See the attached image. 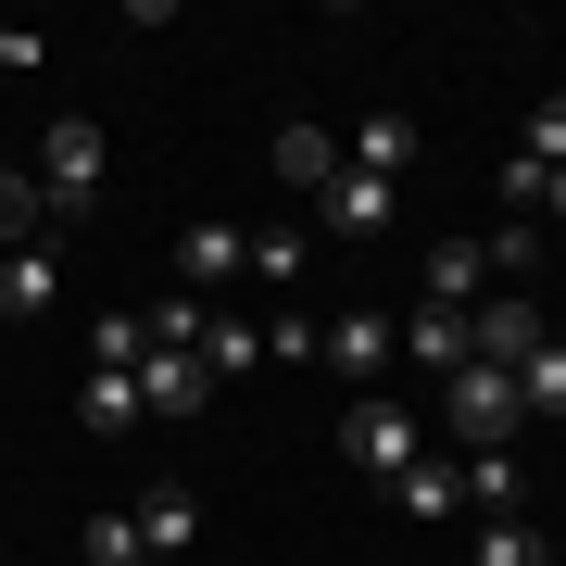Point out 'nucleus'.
Wrapping results in <instances>:
<instances>
[{"instance_id": "4", "label": "nucleus", "mask_w": 566, "mask_h": 566, "mask_svg": "<svg viewBox=\"0 0 566 566\" xmlns=\"http://www.w3.org/2000/svg\"><path fill=\"white\" fill-rule=\"evenodd\" d=\"M542 340H554V327H542V303H528V290H491V303L465 315V365H528Z\"/></svg>"}, {"instance_id": "14", "label": "nucleus", "mask_w": 566, "mask_h": 566, "mask_svg": "<svg viewBox=\"0 0 566 566\" xmlns=\"http://www.w3.org/2000/svg\"><path fill=\"white\" fill-rule=\"evenodd\" d=\"M264 365V327L252 315H202V378H252Z\"/></svg>"}, {"instance_id": "2", "label": "nucleus", "mask_w": 566, "mask_h": 566, "mask_svg": "<svg viewBox=\"0 0 566 566\" xmlns=\"http://www.w3.org/2000/svg\"><path fill=\"white\" fill-rule=\"evenodd\" d=\"M416 453H428V428L390 403V390H353V416H340V465H353V479H378V491H390Z\"/></svg>"}, {"instance_id": "12", "label": "nucleus", "mask_w": 566, "mask_h": 566, "mask_svg": "<svg viewBox=\"0 0 566 566\" xmlns=\"http://www.w3.org/2000/svg\"><path fill=\"white\" fill-rule=\"evenodd\" d=\"M465 504H479V516H528V465H516L504 441H491L479 465H465Z\"/></svg>"}, {"instance_id": "17", "label": "nucleus", "mask_w": 566, "mask_h": 566, "mask_svg": "<svg viewBox=\"0 0 566 566\" xmlns=\"http://www.w3.org/2000/svg\"><path fill=\"white\" fill-rule=\"evenodd\" d=\"M465 566H542V528H528V516H479Z\"/></svg>"}, {"instance_id": "23", "label": "nucleus", "mask_w": 566, "mask_h": 566, "mask_svg": "<svg viewBox=\"0 0 566 566\" xmlns=\"http://www.w3.org/2000/svg\"><path fill=\"white\" fill-rule=\"evenodd\" d=\"M139 554H151V542H139V516H114V504L88 516V566H139Z\"/></svg>"}, {"instance_id": "22", "label": "nucleus", "mask_w": 566, "mask_h": 566, "mask_svg": "<svg viewBox=\"0 0 566 566\" xmlns=\"http://www.w3.org/2000/svg\"><path fill=\"white\" fill-rule=\"evenodd\" d=\"M202 315H214V303H189V290H164V303H151V340H164V353H202Z\"/></svg>"}, {"instance_id": "15", "label": "nucleus", "mask_w": 566, "mask_h": 566, "mask_svg": "<svg viewBox=\"0 0 566 566\" xmlns=\"http://www.w3.org/2000/svg\"><path fill=\"white\" fill-rule=\"evenodd\" d=\"M76 416H88V428H151V416H139V378H126V365H88Z\"/></svg>"}, {"instance_id": "16", "label": "nucleus", "mask_w": 566, "mask_h": 566, "mask_svg": "<svg viewBox=\"0 0 566 566\" xmlns=\"http://www.w3.org/2000/svg\"><path fill=\"white\" fill-rule=\"evenodd\" d=\"M139 542H151V554H177V542H202V504H189V491L164 479L151 504H139Z\"/></svg>"}, {"instance_id": "20", "label": "nucleus", "mask_w": 566, "mask_h": 566, "mask_svg": "<svg viewBox=\"0 0 566 566\" xmlns=\"http://www.w3.org/2000/svg\"><path fill=\"white\" fill-rule=\"evenodd\" d=\"M516 164H542V177H566V88H554L542 114H528V139H516Z\"/></svg>"}, {"instance_id": "19", "label": "nucleus", "mask_w": 566, "mask_h": 566, "mask_svg": "<svg viewBox=\"0 0 566 566\" xmlns=\"http://www.w3.org/2000/svg\"><path fill=\"white\" fill-rule=\"evenodd\" d=\"M403 353H416V365H441V378H453V365H465V315H441V303H416V327H403Z\"/></svg>"}, {"instance_id": "8", "label": "nucleus", "mask_w": 566, "mask_h": 566, "mask_svg": "<svg viewBox=\"0 0 566 566\" xmlns=\"http://www.w3.org/2000/svg\"><path fill=\"white\" fill-rule=\"evenodd\" d=\"M126 378H139V416H189V403H202V353H164V340H151Z\"/></svg>"}, {"instance_id": "5", "label": "nucleus", "mask_w": 566, "mask_h": 566, "mask_svg": "<svg viewBox=\"0 0 566 566\" xmlns=\"http://www.w3.org/2000/svg\"><path fill=\"white\" fill-rule=\"evenodd\" d=\"M315 365H340L353 390H378L390 365H403V327H390L378 303H365V315H340V327H327V353H315Z\"/></svg>"}, {"instance_id": "10", "label": "nucleus", "mask_w": 566, "mask_h": 566, "mask_svg": "<svg viewBox=\"0 0 566 566\" xmlns=\"http://www.w3.org/2000/svg\"><path fill=\"white\" fill-rule=\"evenodd\" d=\"M390 504H403L416 528H441V516L465 504V465H441V453H416V465H403V479H390Z\"/></svg>"}, {"instance_id": "9", "label": "nucleus", "mask_w": 566, "mask_h": 566, "mask_svg": "<svg viewBox=\"0 0 566 566\" xmlns=\"http://www.w3.org/2000/svg\"><path fill=\"white\" fill-rule=\"evenodd\" d=\"M264 164H277V189H315V202L340 189V139H327V126H277V151H264Z\"/></svg>"}, {"instance_id": "11", "label": "nucleus", "mask_w": 566, "mask_h": 566, "mask_svg": "<svg viewBox=\"0 0 566 566\" xmlns=\"http://www.w3.org/2000/svg\"><path fill=\"white\" fill-rule=\"evenodd\" d=\"M340 164H353V177H403V164H416V126L403 114H365L353 139H340Z\"/></svg>"}, {"instance_id": "13", "label": "nucleus", "mask_w": 566, "mask_h": 566, "mask_svg": "<svg viewBox=\"0 0 566 566\" xmlns=\"http://www.w3.org/2000/svg\"><path fill=\"white\" fill-rule=\"evenodd\" d=\"M390 202H403L390 177H353V164H340V189H327V227H340V240H365V227H390Z\"/></svg>"}, {"instance_id": "25", "label": "nucleus", "mask_w": 566, "mask_h": 566, "mask_svg": "<svg viewBox=\"0 0 566 566\" xmlns=\"http://www.w3.org/2000/svg\"><path fill=\"white\" fill-rule=\"evenodd\" d=\"M264 353H277V365H315L327 327H315V315H277V327H264Z\"/></svg>"}, {"instance_id": "26", "label": "nucleus", "mask_w": 566, "mask_h": 566, "mask_svg": "<svg viewBox=\"0 0 566 566\" xmlns=\"http://www.w3.org/2000/svg\"><path fill=\"white\" fill-rule=\"evenodd\" d=\"M542 214H566V177H554V189H542Z\"/></svg>"}, {"instance_id": "24", "label": "nucleus", "mask_w": 566, "mask_h": 566, "mask_svg": "<svg viewBox=\"0 0 566 566\" xmlns=\"http://www.w3.org/2000/svg\"><path fill=\"white\" fill-rule=\"evenodd\" d=\"M491 189H504V214L528 227V214H542V189H554V177H542V164H516V151H504V177H491Z\"/></svg>"}, {"instance_id": "21", "label": "nucleus", "mask_w": 566, "mask_h": 566, "mask_svg": "<svg viewBox=\"0 0 566 566\" xmlns=\"http://www.w3.org/2000/svg\"><path fill=\"white\" fill-rule=\"evenodd\" d=\"M39 227H51V202H39V189H25V177H0V252H25V240H39Z\"/></svg>"}, {"instance_id": "3", "label": "nucleus", "mask_w": 566, "mask_h": 566, "mask_svg": "<svg viewBox=\"0 0 566 566\" xmlns=\"http://www.w3.org/2000/svg\"><path fill=\"white\" fill-rule=\"evenodd\" d=\"M441 428H453V441H479V453H491V441H516V428H528V416H516V365H453Z\"/></svg>"}, {"instance_id": "6", "label": "nucleus", "mask_w": 566, "mask_h": 566, "mask_svg": "<svg viewBox=\"0 0 566 566\" xmlns=\"http://www.w3.org/2000/svg\"><path fill=\"white\" fill-rule=\"evenodd\" d=\"M227 277H252V227H189V240H177V290L214 303Z\"/></svg>"}, {"instance_id": "1", "label": "nucleus", "mask_w": 566, "mask_h": 566, "mask_svg": "<svg viewBox=\"0 0 566 566\" xmlns=\"http://www.w3.org/2000/svg\"><path fill=\"white\" fill-rule=\"evenodd\" d=\"M39 202H51V227H76L88 202H102V126H88V114H51L39 126Z\"/></svg>"}, {"instance_id": "18", "label": "nucleus", "mask_w": 566, "mask_h": 566, "mask_svg": "<svg viewBox=\"0 0 566 566\" xmlns=\"http://www.w3.org/2000/svg\"><path fill=\"white\" fill-rule=\"evenodd\" d=\"M516 416H566V340H542L516 365Z\"/></svg>"}, {"instance_id": "7", "label": "nucleus", "mask_w": 566, "mask_h": 566, "mask_svg": "<svg viewBox=\"0 0 566 566\" xmlns=\"http://www.w3.org/2000/svg\"><path fill=\"white\" fill-rule=\"evenodd\" d=\"M51 303H63V252H51V240L0 252V327H39Z\"/></svg>"}]
</instances>
